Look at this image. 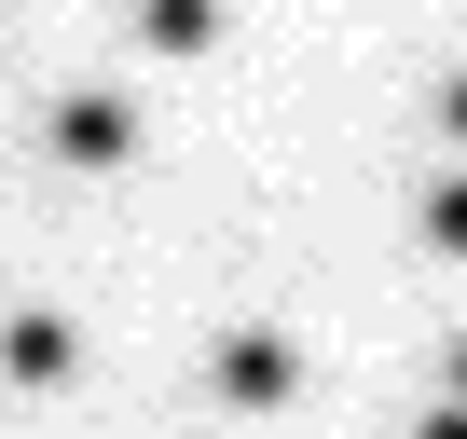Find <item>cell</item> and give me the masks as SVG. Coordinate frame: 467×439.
<instances>
[{
	"instance_id": "obj_2",
	"label": "cell",
	"mask_w": 467,
	"mask_h": 439,
	"mask_svg": "<svg viewBox=\"0 0 467 439\" xmlns=\"http://www.w3.org/2000/svg\"><path fill=\"white\" fill-rule=\"evenodd\" d=\"M426 439H467V412H440V425H426Z\"/></svg>"
},
{
	"instance_id": "obj_1",
	"label": "cell",
	"mask_w": 467,
	"mask_h": 439,
	"mask_svg": "<svg viewBox=\"0 0 467 439\" xmlns=\"http://www.w3.org/2000/svg\"><path fill=\"white\" fill-rule=\"evenodd\" d=\"M426 234H440V248H467V179H440V192H426Z\"/></svg>"
},
{
	"instance_id": "obj_4",
	"label": "cell",
	"mask_w": 467,
	"mask_h": 439,
	"mask_svg": "<svg viewBox=\"0 0 467 439\" xmlns=\"http://www.w3.org/2000/svg\"><path fill=\"white\" fill-rule=\"evenodd\" d=\"M453 371H467V357H453Z\"/></svg>"
},
{
	"instance_id": "obj_3",
	"label": "cell",
	"mask_w": 467,
	"mask_h": 439,
	"mask_svg": "<svg viewBox=\"0 0 467 439\" xmlns=\"http://www.w3.org/2000/svg\"><path fill=\"white\" fill-rule=\"evenodd\" d=\"M453 124H467V83H453Z\"/></svg>"
}]
</instances>
